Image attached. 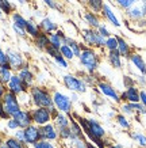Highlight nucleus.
<instances>
[{"label":"nucleus","mask_w":146,"mask_h":148,"mask_svg":"<svg viewBox=\"0 0 146 148\" xmlns=\"http://www.w3.org/2000/svg\"><path fill=\"white\" fill-rule=\"evenodd\" d=\"M127 15L133 19H139L146 15V0H135L127 8Z\"/></svg>","instance_id":"nucleus-1"},{"label":"nucleus","mask_w":146,"mask_h":148,"mask_svg":"<svg viewBox=\"0 0 146 148\" xmlns=\"http://www.w3.org/2000/svg\"><path fill=\"white\" fill-rule=\"evenodd\" d=\"M33 98H34V102L41 106V108H50L53 110V103H52V99L49 97L48 92L39 90V88H34L33 90Z\"/></svg>","instance_id":"nucleus-2"},{"label":"nucleus","mask_w":146,"mask_h":148,"mask_svg":"<svg viewBox=\"0 0 146 148\" xmlns=\"http://www.w3.org/2000/svg\"><path fill=\"white\" fill-rule=\"evenodd\" d=\"M80 58H81V63L84 64L89 71H93L96 68V65H97L96 56H95V53H93L92 50H84L81 53V56H80Z\"/></svg>","instance_id":"nucleus-3"},{"label":"nucleus","mask_w":146,"mask_h":148,"mask_svg":"<svg viewBox=\"0 0 146 148\" xmlns=\"http://www.w3.org/2000/svg\"><path fill=\"white\" fill-rule=\"evenodd\" d=\"M65 84L69 90H73V91H80V92H84L85 91V84L83 82L77 80L76 77H72V76H65L64 79Z\"/></svg>","instance_id":"nucleus-4"},{"label":"nucleus","mask_w":146,"mask_h":148,"mask_svg":"<svg viewBox=\"0 0 146 148\" xmlns=\"http://www.w3.org/2000/svg\"><path fill=\"white\" fill-rule=\"evenodd\" d=\"M5 112L8 113V114H15L16 112H19V105L16 102V99L14 97L12 92H8V94L5 95Z\"/></svg>","instance_id":"nucleus-5"},{"label":"nucleus","mask_w":146,"mask_h":148,"mask_svg":"<svg viewBox=\"0 0 146 148\" xmlns=\"http://www.w3.org/2000/svg\"><path fill=\"white\" fill-rule=\"evenodd\" d=\"M54 102L57 105V108L60 110H62V112H69L71 110V101L65 95L57 92V94L54 95Z\"/></svg>","instance_id":"nucleus-6"},{"label":"nucleus","mask_w":146,"mask_h":148,"mask_svg":"<svg viewBox=\"0 0 146 148\" xmlns=\"http://www.w3.org/2000/svg\"><path fill=\"white\" fill-rule=\"evenodd\" d=\"M41 137L39 130L34 128V126H27V129L24 130V140L27 143H37Z\"/></svg>","instance_id":"nucleus-7"},{"label":"nucleus","mask_w":146,"mask_h":148,"mask_svg":"<svg viewBox=\"0 0 146 148\" xmlns=\"http://www.w3.org/2000/svg\"><path fill=\"white\" fill-rule=\"evenodd\" d=\"M33 118H34V121H35L37 124H46V122L49 121V118H50V114H49V112L46 109L39 108L38 110L34 112Z\"/></svg>","instance_id":"nucleus-8"},{"label":"nucleus","mask_w":146,"mask_h":148,"mask_svg":"<svg viewBox=\"0 0 146 148\" xmlns=\"http://www.w3.org/2000/svg\"><path fill=\"white\" fill-rule=\"evenodd\" d=\"M16 122L19 124V126H29L31 122V117L29 113H24V112H16L14 114Z\"/></svg>","instance_id":"nucleus-9"},{"label":"nucleus","mask_w":146,"mask_h":148,"mask_svg":"<svg viewBox=\"0 0 146 148\" xmlns=\"http://www.w3.org/2000/svg\"><path fill=\"white\" fill-rule=\"evenodd\" d=\"M84 37L85 40L88 41L89 44H97V45H104V41L99 34H95L93 32H84Z\"/></svg>","instance_id":"nucleus-10"},{"label":"nucleus","mask_w":146,"mask_h":148,"mask_svg":"<svg viewBox=\"0 0 146 148\" xmlns=\"http://www.w3.org/2000/svg\"><path fill=\"white\" fill-rule=\"evenodd\" d=\"M10 88L12 92H22L23 86H22V79L18 76H11L10 79Z\"/></svg>","instance_id":"nucleus-11"},{"label":"nucleus","mask_w":146,"mask_h":148,"mask_svg":"<svg viewBox=\"0 0 146 148\" xmlns=\"http://www.w3.org/2000/svg\"><path fill=\"white\" fill-rule=\"evenodd\" d=\"M39 133L45 139H56V137H57V133H56V130H54V128L52 125L43 126V128L39 130Z\"/></svg>","instance_id":"nucleus-12"},{"label":"nucleus","mask_w":146,"mask_h":148,"mask_svg":"<svg viewBox=\"0 0 146 148\" xmlns=\"http://www.w3.org/2000/svg\"><path fill=\"white\" fill-rule=\"evenodd\" d=\"M7 58L10 60V63H11V65H12L14 68H19L20 67V64H22V58H20V56H19L18 53L12 52V50H10L8 52Z\"/></svg>","instance_id":"nucleus-13"},{"label":"nucleus","mask_w":146,"mask_h":148,"mask_svg":"<svg viewBox=\"0 0 146 148\" xmlns=\"http://www.w3.org/2000/svg\"><path fill=\"white\" fill-rule=\"evenodd\" d=\"M124 97L127 99H130L131 102H138L139 101V95H138V91L135 90V88H133V87H130L127 90V92L124 94Z\"/></svg>","instance_id":"nucleus-14"},{"label":"nucleus","mask_w":146,"mask_h":148,"mask_svg":"<svg viewBox=\"0 0 146 148\" xmlns=\"http://www.w3.org/2000/svg\"><path fill=\"white\" fill-rule=\"evenodd\" d=\"M100 88H102V91L106 95H108V97H111V98H114L115 101H118V95H116V92L111 88L110 86H107V84H104V83H102V84H100Z\"/></svg>","instance_id":"nucleus-15"},{"label":"nucleus","mask_w":146,"mask_h":148,"mask_svg":"<svg viewBox=\"0 0 146 148\" xmlns=\"http://www.w3.org/2000/svg\"><path fill=\"white\" fill-rule=\"evenodd\" d=\"M131 60H133V63L135 64V65H137V67L139 68V69H141L143 73H146V65H145V63L142 61V58L139 57L138 54H134L133 57H131Z\"/></svg>","instance_id":"nucleus-16"},{"label":"nucleus","mask_w":146,"mask_h":148,"mask_svg":"<svg viewBox=\"0 0 146 148\" xmlns=\"http://www.w3.org/2000/svg\"><path fill=\"white\" fill-rule=\"evenodd\" d=\"M110 60L111 63H112V65L116 68L120 67V60H119V52H116V50H111L110 53Z\"/></svg>","instance_id":"nucleus-17"},{"label":"nucleus","mask_w":146,"mask_h":148,"mask_svg":"<svg viewBox=\"0 0 146 148\" xmlns=\"http://www.w3.org/2000/svg\"><path fill=\"white\" fill-rule=\"evenodd\" d=\"M41 26L43 27L46 32H52V30H54V29H56V25H53V23H52V21H49V19H43V21H42V23H41Z\"/></svg>","instance_id":"nucleus-18"},{"label":"nucleus","mask_w":146,"mask_h":148,"mask_svg":"<svg viewBox=\"0 0 146 148\" xmlns=\"http://www.w3.org/2000/svg\"><path fill=\"white\" fill-rule=\"evenodd\" d=\"M103 10H104V12H106L107 18L110 19V21H111V22H112V23H114V25H116V26H118V25H119V23H118V19H116L115 16H114V14L111 12V10L108 8L107 5H104V8H103Z\"/></svg>","instance_id":"nucleus-19"},{"label":"nucleus","mask_w":146,"mask_h":148,"mask_svg":"<svg viewBox=\"0 0 146 148\" xmlns=\"http://www.w3.org/2000/svg\"><path fill=\"white\" fill-rule=\"evenodd\" d=\"M118 48H119V53L120 54H127L128 53V48L126 45V42L123 40H118Z\"/></svg>","instance_id":"nucleus-20"},{"label":"nucleus","mask_w":146,"mask_h":148,"mask_svg":"<svg viewBox=\"0 0 146 148\" xmlns=\"http://www.w3.org/2000/svg\"><path fill=\"white\" fill-rule=\"evenodd\" d=\"M20 79H22L23 82H26L27 84H29V83H30L31 80H33V76H31V73L29 71H27V69H24V71H22L20 72Z\"/></svg>","instance_id":"nucleus-21"},{"label":"nucleus","mask_w":146,"mask_h":148,"mask_svg":"<svg viewBox=\"0 0 146 148\" xmlns=\"http://www.w3.org/2000/svg\"><path fill=\"white\" fill-rule=\"evenodd\" d=\"M0 76H1V79H3L4 82H8L10 79H11V75H10L8 68L1 67V69H0Z\"/></svg>","instance_id":"nucleus-22"},{"label":"nucleus","mask_w":146,"mask_h":148,"mask_svg":"<svg viewBox=\"0 0 146 148\" xmlns=\"http://www.w3.org/2000/svg\"><path fill=\"white\" fill-rule=\"evenodd\" d=\"M60 49H61V53L64 54L67 58H72V57H73V52H72V49H71V48H68L67 45H62Z\"/></svg>","instance_id":"nucleus-23"},{"label":"nucleus","mask_w":146,"mask_h":148,"mask_svg":"<svg viewBox=\"0 0 146 148\" xmlns=\"http://www.w3.org/2000/svg\"><path fill=\"white\" fill-rule=\"evenodd\" d=\"M14 21H15V25H16V26H19L20 29L26 27V25H27L26 21H24L22 16H19V15H14Z\"/></svg>","instance_id":"nucleus-24"},{"label":"nucleus","mask_w":146,"mask_h":148,"mask_svg":"<svg viewBox=\"0 0 146 148\" xmlns=\"http://www.w3.org/2000/svg\"><path fill=\"white\" fill-rule=\"evenodd\" d=\"M26 29H27V32L30 33L31 36H34V37H38V30H37V27L33 25L31 22H27L26 25Z\"/></svg>","instance_id":"nucleus-25"},{"label":"nucleus","mask_w":146,"mask_h":148,"mask_svg":"<svg viewBox=\"0 0 146 148\" xmlns=\"http://www.w3.org/2000/svg\"><path fill=\"white\" fill-rule=\"evenodd\" d=\"M106 45L110 50H116V48H118V40H115V38H110V40L106 42Z\"/></svg>","instance_id":"nucleus-26"},{"label":"nucleus","mask_w":146,"mask_h":148,"mask_svg":"<svg viewBox=\"0 0 146 148\" xmlns=\"http://www.w3.org/2000/svg\"><path fill=\"white\" fill-rule=\"evenodd\" d=\"M116 1V4L120 5V7H124V8H128L130 5L133 4L135 0H115Z\"/></svg>","instance_id":"nucleus-27"},{"label":"nucleus","mask_w":146,"mask_h":148,"mask_svg":"<svg viewBox=\"0 0 146 148\" xmlns=\"http://www.w3.org/2000/svg\"><path fill=\"white\" fill-rule=\"evenodd\" d=\"M89 5L95 11H99V10L102 8V0H89Z\"/></svg>","instance_id":"nucleus-28"},{"label":"nucleus","mask_w":146,"mask_h":148,"mask_svg":"<svg viewBox=\"0 0 146 148\" xmlns=\"http://www.w3.org/2000/svg\"><path fill=\"white\" fill-rule=\"evenodd\" d=\"M7 148H23V147L20 145V143L16 141V140L10 139V140H7Z\"/></svg>","instance_id":"nucleus-29"},{"label":"nucleus","mask_w":146,"mask_h":148,"mask_svg":"<svg viewBox=\"0 0 146 148\" xmlns=\"http://www.w3.org/2000/svg\"><path fill=\"white\" fill-rule=\"evenodd\" d=\"M37 42H38V46H42V48H43V46H46L49 44V40H48V37L42 34L41 37H38Z\"/></svg>","instance_id":"nucleus-30"},{"label":"nucleus","mask_w":146,"mask_h":148,"mask_svg":"<svg viewBox=\"0 0 146 148\" xmlns=\"http://www.w3.org/2000/svg\"><path fill=\"white\" fill-rule=\"evenodd\" d=\"M50 41H52V44H53V48H56V49H58V48H61V44H60V37L56 36V34H53V36L50 37Z\"/></svg>","instance_id":"nucleus-31"},{"label":"nucleus","mask_w":146,"mask_h":148,"mask_svg":"<svg viewBox=\"0 0 146 148\" xmlns=\"http://www.w3.org/2000/svg\"><path fill=\"white\" fill-rule=\"evenodd\" d=\"M57 124L61 128H67V125H68V121H67V118L64 116H58L57 117Z\"/></svg>","instance_id":"nucleus-32"},{"label":"nucleus","mask_w":146,"mask_h":148,"mask_svg":"<svg viewBox=\"0 0 146 148\" xmlns=\"http://www.w3.org/2000/svg\"><path fill=\"white\" fill-rule=\"evenodd\" d=\"M69 44H71V48H72V52H73V54H76V56H79L80 54V49H79V46H77V44L76 42H73V41H69L67 40Z\"/></svg>","instance_id":"nucleus-33"},{"label":"nucleus","mask_w":146,"mask_h":148,"mask_svg":"<svg viewBox=\"0 0 146 148\" xmlns=\"http://www.w3.org/2000/svg\"><path fill=\"white\" fill-rule=\"evenodd\" d=\"M85 18H87V21H88V22L91 23L92 26H99V22H97V19L95 18L93 15H91V14H87V16H85Z\"/></svg>","instance_id":"nucleus-34"},{"label":"nucleus","mask_w":146,"mask_h":148,"mask_svg":"<svg viewBox=\"0 0 146 148\" xmlns=\"http://www.w3.org/2000/svg\"><path fill=\"white\" fill-rule=\"evenodd\" d=\"M35 148H53V145L50 143H46V141H37Z\"/></svg>","instance_id":"nucleus-35"},{"label":"nucleus","mask_w":146,"mask_h":148,"mask_svg":"<svg viewBox=\"0 0 146 148\" xmlns=\"http://www.w3.org/2000/svg\"><path fill=\"white\" fill-rule=\"evenodd\" d=\"M72 136H81V132H80V128L77 126L76 122L72 124Z\"/></svg>","instance_id":"nucleus-36"},{"label":"nucleus","mask_w":146,"mask_h":148,"mask_svg":"<svg viewBox=\"0 0 146 148\" xmlns=\"http://www.w3.org/2000/svg\"><path fill=\"white\" fill-rule=\"evenodd\" d=\"M7 60H8V58H7V56H5V54L0 50V65H1V67L8 68V67H7Z\"/></svg>","instance_id":"nucleus-37"},{"label":"nucleus","mask_w":146,"mask_h":148,"mask_svg":"<svg viewBox=\"0 0 146 148\" xmlns=\"http://www.w3.org/2000/svg\"><path fill=\"white\" fill-rule=\"evenodd\" d=\"M0 7H1V8H3V10H4L5 12H8V11H10V8H11L7 0H0Z\"/></svg>","instance_id":"nucleus-38"},{"label":"nucleus","mask_w":146,"mask_h":148,"mask_svg":"<svg viewBox=\"0 0 146 148\" xmlns=\"http://www.w3.org/2000/svg\"><path fill=\"white\" fill-rule=\"evenodd\" d=\"M56 60H57L58 63L61 64V65H62V68H67V67H68L67 61H65V60H64V58H62L61 56H60V54H57V56H56Z\"/></svg>","instance_id":"nucleus-39"},{"label":"nucleus","mask_w":146,"mask_h":148,"mask_svg":"<svg viewBox=\"0 0 146 148\" xmlns=\"http://www.w3.org/2000/svg\"><path fill=\"white\" fill-rule=\"evenodd\" d=\"M134 137H135V139H137L138 141L142 144V145H145V147H146V137H143V136H141V135H135Z\"/></svg>","instance_id":"nucleus-40"},{"label":"nucleus","mask_w":146,"mask_h":148,"mask_svg":"<svg viewBox=\"0 0 146 148\" xmlns=\"http://www.w3.org/2000/svg\"><path fill=\"white\" fill-rule=\"evenodd\" d=\"M118 121H119V124L122 126H124V128H127V126H128V124L126 122V120H124L123 117H118Z\"/></svg>","instance_id":"nucleus-41"},{"label":"nucleus","mask_w":146,"mask_h":148,"mask_svg":"<svg viewBox=\"0 0 146 148\" xmlns=\"http://www.w3.org/2000/svg\"><path fill=\"white\" fill-rule=\"evenodd\" d=\"M18 125H19V124L16 122V120H11V121L8 122V126H10V128H16Z\"/></svg>","instance_id":"nucleus-42"},{"label":"nucleus","mask_w":146,"mask_h":148,"mask_svg":"<svg viewBox=\"0 0 146 148\" xmlns=\"http://www.w3.org/2000/svg\"><path fill=\"white\" fill-rule=\"evenodd\" d=\"M14 29H15V32L18 33L19 36H24V33H23V30H22V29H20L19 26H16V25H15V26H14Z\"/></svg>","instance_id":"nucleus-43"},{"label":"nucleus","mask_w":146,"mask_h":148,"mask_svg":"<svg viewBox=\"0 0 146 148\" xmlns=\"http://www.w3.org/2000/svg\"><path fill=\"white\" fill-rule=\"evenodd\" d=\"M99 30H100V33H102V36H103V37H107V36H108V32H107L104 27H100Z\"/></svg>","instance_id":"nucleus-44"},{"label":"nucleus","mask_w":146,"mask_h":148,"mask_svg":"<svg viewBox=\"0 0 146 148\" xmlns=\"http://www.w3.org/2000/svg\"><path fill=\"white\" fill-rule=\"evenodd\" d=\"M139 97H141L142 102H143V103H145V105H146V92H143V91H142V92H141V95H139Z\"/></svg>","instance_id":"nucleus-45"},{"label":"nucleus","mask_w":146,"mask_h":148,"mask_svg":"<svg viewBox=\"0 0 146 148\" xmlns=\"http://www.w3.org/2000/svg\"><path fill=\"white\" fill-rule=\"evenodd\" d=\"M16 137L20 139V140H23L24 139V132H18V133H16Z\"/></svg>","instance_id":"nucleus-46"},{"label":"nucleus","mask_w":146,"mask_h":148,"mask_svg":"<svg viewBox=\"0 0 146 148\" xmlns=\"http://www.w3.org/2000/svg\"><path fill=\"white\" fill-rule=\"evenodd\" d=\"M45 1H46V4H48V5H50V7H53V8H56V4H54V3L52 1V0H45Z\"/></svg>","instance_id":"nucleus-47"},{"label":"nucleus","mask_w":146,"mask_h":148,"mask_svg":"<svg viewBox=\"0 0 146 148\" xmlns=\"http://www.w3.org/2000/svg\"><path fill=\"white\" fill-rule=\"evenodd\" d=\"M0 116H1V117H7V114H5V113L3 112V109H1V106H0Z\"/></svg>","instance_id":"nucleus-48"},{"label":"nucleus","mask_w":146,"mask_h":148,"mask_svg":"<svg viewBox=\"0 0 146 148\" xmlns=\"http://www.w3.org/2000/svg\"><path fill=\"white\" fill-rule=\"evenodd\" d=\"M1 94H3V86L0 84V95H1Z\"/></svg>","instance_id":"nucleus-49"},{"label":"nucleus","mask_w":146,"mask_h":148,"mask_svg":"<svg viewBox=\"0 0 146 148\" xmlns=\"http://www.w3.org/2000/svg\"><path fill=\"white\" fill-rule=\"evenodd\" d=\"M112 148H122L120 145H116V147H112Z\"/></svg>","instance_id":"nucleus-50"},{"label":"nucleus","mask_w":146,"mask_h":148,"mask_svg":"<svg viewBox=\"0 0 146 148\" xmlns=\"http://www.w3.org/2000/svg\"><path fill=\"white\" fill-rule=\"evenodd\" d=\"M0 148H5V147H0Z\"/></svg>","instance_id":"nucleus-51"},{"label":"nucleus","mask_w":146,"mask_h":148,"mask_svg":"<svg viewBox=\"0 0 146 148\" xmlns=\"http://www.w3.org/2000/svg\"><path fill=\"white\" fill-rule=\"evenodd\" d=\"M0 14H1V12H0Z\"/></svg>","instance_id":"nucleus-52"}]
</instances>
